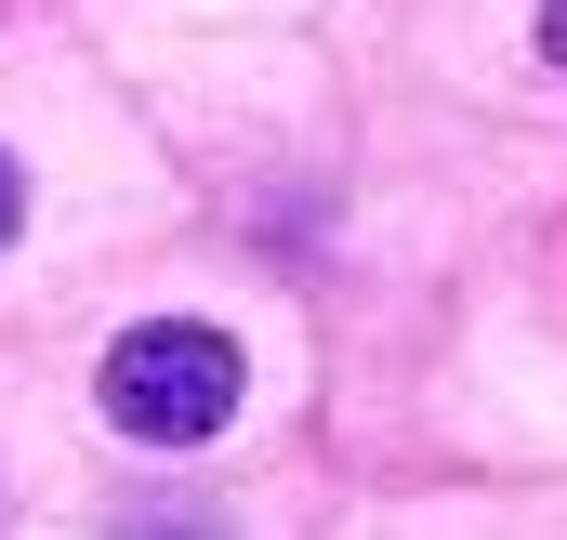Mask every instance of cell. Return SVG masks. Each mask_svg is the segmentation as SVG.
Instances as JSON below:
<instances>
[{
	"label": "cell",
	"instance_id": "6da1fadb",
	"mask_svg": "<svg viewBox=\"0 0 567 540\" xmlns=\"http://www.w3.org/2000/svg\"><path fill=\"white\" fill-rule=\"evenodd\" d=\"M251 396V370H238V343L225 330H198V316H145L106 343V422L145 435V448H198V435H225Z\"/></svg>",
	"mask_w": 567,
	"mask_h": 540
},
{
	"label": "cell",
	"instance_id": "7a4b0ae2",
	"mask_svg": "<svg viewBox=\"0 0 567 540\" xmlns=\"http://www.w3.org/2000/svg\"><path fill=\"white\" fill-rule=\"evenodd\" d=\"M542 53H555V66H567V0H542Z\"/></svg>",
	"mask_w": 567,
	"mask_h": 540
},
{
	"label": "cell",
	"instance_id": "3957f363",
	"mask_svg": "<svg viewBox=\"0 0 567 540\" xmlns=\"http://www.w3.org/2000/svg\"><path fill=\"white\" fill-rule=\"evenodd\" d=\"M13 211H27V185H13V158H0V238H13Z\"/></svg>",
	"mask_w": 567,
	"mask_h": 540
}]
</instances>
